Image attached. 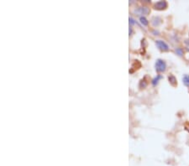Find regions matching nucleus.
I'll return each mask as SVG.
<instances>
[{"label": "nucleus", "instance_id": "1", "mask_svg": "<svg viewBox=\"0 0 189 166\" xmlns=\"http://www.w3.org/2000/svg\"><path fill=\"white\" fill-rule=\"evenodd\" d=\"M166 68H167V65H166V62L161 59L157 60L156 62H155V70L158 72H163L166 71Z\"/></svg>", "mask_w": 189, "mask_h": 166}, {"label": "nucleus", "instance_id": "2", "mask_svg": "<svg viewBox=\"0 0 189 166\" xmlns=\"http://www.w3.org/2000/svg\"><path fill=\"white\" fill-rule=\"evenodd\" d=\"M137 15H146L150 13V9L147 7H140L134 11Z\"/></svg>", "mask_w": 189, "mask_h": 166}, {"label": "nucleus", "instance_id": "3", "mask_svg": "<svg viewBox=\"0 0 189 166\" xmlns=\"http://www.w3.org/2000/svg\"><path fill=\"white\" fill-rule=\"evenodd\" d=\"M155 44H156V45L158 46V48H159L160 50L163 51H167L169 50L168 45H167L164 41H162V40H156V41H155Z\"/></svg>", "mask_w": 189, "mask_h": 166}, {"label": "nucleus", "instance_id": "4", "mask_svg": "<svg viewBox=\"0 0 189 166\" xmlns=\"http://www.w3.org/2000/svg\"><path fill=\"white\" fill-rule=\"evenodd\" d=\"M167 7V3L166 1H160V2H157V3L155 4V9H158V10L165 9Z\"/></svg>", "mask_w": 189, "mask_h": 166}, {"label": "nucleus", "instance_id": "5", "mask_svg": "<svg viewBox=\"0 0 189 166\" xmlns=\"http://www.w3.org/2000/svg\"><path fill=\"white\" fill-rule=\"evenodd\" d=\"M182 81L184 83L185 86L187 87H189V75H185L182 78Z\"/></svg>", "mask_w": 189, "mask_h": 166}, {"label": "nucleus", "instance_id": "6", "mask_svg": "<svg viewBox=\"0 0 189 166\" xmlns=\"http://www.w3.org/2000/svg\"><path fill=\"white\" fill-rule=\"evenodd\" d=\"M168 79H169V81H170L171 85L175 86V85L176 84V78H175L174 75H170V76L168 77Z\"/></svg>", "mask_w": 189, "mask_h": 166}, {"label": "nucleus", "instance_id": "7", "mask_svg": "<svg viewBox=\"0 0 189 166\" xmlns=\"http://www.w3.org/2000/svg\"><path fill=\"white\" fill-rule=\"evenodd\" d=\"M140 22H141V24H142L143 25H145V26L148 25V21H147V19L145 18V17H140Z\"/></svg>", "mask_w": 189, "mask_h": 166}, {"label": "nucleus", "instance_id": "8", "mask_svg": "<svg viewBox=\"0 0 189 166\" xmlns=\"http://www.w3.org/2000/svg\"><path fill=\"white\" fill-rule=\"evenodd\" d=\"M176 53L178 55H183V51L182 48H177V49H176Z\"/></svg>", "mask_w": 189, "mask_h": 166}, {"label": "nucleus", "instance_id": "9", "mask_svg": "<svg viewBox=\"0 0 189 166\" xmlns=\"http://www.w3.org/2000/svg\"><path fill=\"white\" fill-rule=\"evenodd\" d=\"M161 78V76L160 75H158L157 76V78H155L154 80H153V81H152V83H153V85H155V83H157L158 82V80Z\"/></svg>", "mask_w": 189, "mask_h": 166}, {"label": "nucleus", "instance_id": "10", "mask_svg": "<svg viewBox=\"0 0 189 166\" xmlns=\"http://www.w3.org/2000/svg\"><path fill=\"white\" fill-rule=\"evenodd\" d=\"M185 46H186V48L188 49V51H189V39H187V40L185 41Z\"/></svg>", "mask_w": 189, "mask_h": 166}, {"label": "nucleus", "instance_id": "11", "mask_svg": "<svg viewBox=\"0 0 189 166\" xmlns=\"http://www.w3.org/2000/svg\"><path fill=\"white\" fill-rule=\"evenodd\" d=\"M130 24H134V20L132 18H130Z\"/></svg>", "mask_w": 189, "mask_h": 166}, {"label": "nucleus", "instance_id": "12", "mask_svg": "<svg viewBox=\"0 0 189 166\" xmlns=\"http://www.w3.org/2000/svg\"><path fill=\"white\" fill-rule=\"evenodd\" d=\"M188 132H189V127H188Z\"/></svg>", "mask_w": 189, "mask_h": 166}]
</instances>
